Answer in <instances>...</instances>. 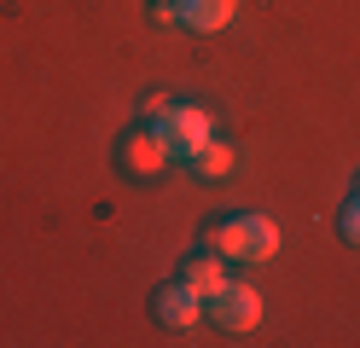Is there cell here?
I'll return each mask as SVG.
<instances>
[{
  "label": "cell",
  "instance_id": "cell-1",
  "mask_svg": "<svg viewBox=\"0 0 360 348\" xmlns=\"http://www.w3.org/2000/svg\"><path fill=\"white\" fill-rule=\"evenodd\" d=\"M204 244L221 255V262H238V267H256V262H274L279 250V226L267 215H215L204 226Z\"/></svg>",
  "mask_w": 360,
  "mask_h": 348
},
{
  "label": "cell",
  "instance_id": "cell-2",
  "mask_svg": "<svg viewBox=\"0 0 360 348\" xmlns=\"http://www.w3.org/2000/svg\"><path fill=\"white\" fill-rule=\"evenodd\" d=\"M174 162V146H169V134L163 128H134V134H122V146H117V169L128 174V180H157Z\"/></svg>",
  "mask_w": 360,
  "mask_h": 348
},
{
  "label": "cell",
  "instance_id": "cell-3",
  "mask_svg": "<svg viewBox=\"0 0 360 348\" xmlns=\"http://www.w3.org/2000/svg\"><path fill=\"white\" fill-rule=\"evenodd\" d=\"M204 314H210L215 331H256L262 325V296L244 278H227L215 296H204Z\"/></svg>",
  "mask_w": 360,
  "mask_h": 348
},
{
  "label": "cell",
  "instance_id": "cell-4",
  "mask_svg": "<svg viewBox=\"0 0 360 348\" xmlns=\"http://www.w3.org/2000/svg\"><path fill=\"white\" fill-rule=\"evenodd\" d=\"M151 314H157V325H169V331H192L198 319H204V296H198L192 285H163L157 290V302H151Z\"/></svg>",
  "mask_w": 360,
  "mask_h": 348
},
{
  "label": "cell",
  "instance_id": "cell-5",
  "mask_svg": "<svg viewBox=\"0 0 360 348\" xmlns=\"http://www.w3.org/2000/svg\"><path fill=\"white\" fill-rule=\"evenodd\" d=\"M163 134H169L174 157H192V151L210 139V110H204V105H174V116L163 122Z\"/></svg>",
  "mask_w": 360,
  "mask_h": 348
},
{
  "label": "cell",
  "instance_id": "cell-6",
  "mask_svg": "<svg viewBox=\"0 0 360 348\" xmlns=\"http://www.w3.org/2000/svg\"><path fill=\"white\" fill-rule=\"evenodd\" d=\"M238 18V0H180V23L198 35H215V30H227V23Z\"/></svg>",
  "mask_w": 360,
  "mask_h": 348
},
{
  "label": "cell",
  "instance_id": "cell-7",
  "mask_svg": "<svg viewBox=\"0 0 360 348\" xmlns=\"http://www.w3.org/2000/svg\"><path fill=\"white\" fill-rule=\"evenodd\" d=\"M180 285H192L198 296H215L221 285H227V262H221L215 250H198V255L180 262Z\"/></svg>",
  "mask_w": 360,
  "mask_h": 348
},
{
  "label": "cell",
  "instance_id": "cell-8",
  "mask_svg": "<svg viewBox=\"0 0 360 348\" xmlns=\"http://www.w3.org/2000/svg\"><path fill=\"white\" fill-rule=\"evenodd\" d=\"M186 162H192V174H198V180H227L238 157H233V146H221V139L210 134V139H204V146H198Z\"/></svg>",
  "mask_w": 360,
  "mask_h": 348
},
{
  "label": "cell",
  "instance_id": "cell-9",
  "mask_svg": "<svg viewBox=\"0 0 360 348\" xmlns=\"http://www.w3.org/2000/svg\"><path fill=\"white\" fill-rule=\"evenodd\" d=\"M337 232H343V244H354V250H360V192L343 203V215H337Z\"/></svg>",
  "mask_w": 360,
  "mask_h": 348
},
{
  "label": "cell",
  "instance_id": "cell-10",
  "mask_svg": "<svg viewBox=\"0 0 360 348\" xmlns=\"http://www.w3.org/2000/svg\"><path fill=\"white\" fill-rule=\"evenodd\" d=\"M174 105H180V99H169V93H146V122L163 128L169 116H174Z\"/></svg>",
  "mask_w": 360,
  "mask_h": 348
},
{
  "label": "cell",
  "instance_id": "cell-11",
  "mask_svg": "<svg viewBox=\"0 0 360 348\" xmlns=\"http://www.w3.org/2000/svg\"><path fill=\"white\" fill-rule=\"evenodd\" d=\"M354 192H360V180H354Z\"/></svg>",
  "mask_w": 360,
  "mask_h": 348
}]
</instances>
